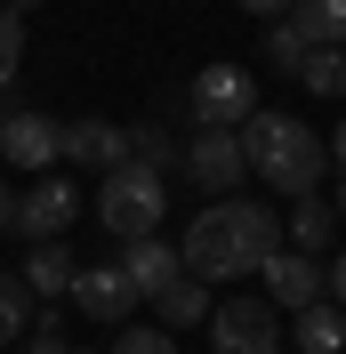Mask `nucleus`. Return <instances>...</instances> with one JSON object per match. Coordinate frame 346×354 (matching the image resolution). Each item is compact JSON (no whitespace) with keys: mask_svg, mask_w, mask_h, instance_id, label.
Here are the masks:
<instances>
[{"mask_svg":"<svg viewBox=\"0 0 346 354\" xmlns=\"http://www.w3.org/2000/svg\"><path fill=\"white\" fill-rule=\"evenodd\" d=\"M282 234L290 225L266 209V201H210L194 225H185V274H201V282H234V274H258L266 258L282 250Z\"/></svg>","mask_w":346,"mask_h":354,"instance_id":"1","label":"nucleus"},{"mask_svg":"<svg viewBox=\"0 0 346 354\" xmlns=\"http://www.w3.org/2000/svg\"><path fill=\"white\" fill-rule=\"evenodd\" d=\"M242 153H250V177L258 185H274V194H290V201H306V194H322V137L306 129L298 113H250L242 121Z\"/></svg>","mask_w":346,"mask_h":354,"instance_id":"2","label":"nucleus"},{"mask_svg":"<svg viewBox=\"0 0 346 354\" xmlns=\"http://www.w3.org/2000/svg\"><path fill=\"white\" fill-rule=\"evenodd\" d=\"M97 218H105L113 242H145V234H161V218H170V177L145 169V161L105 169V185H97Z\"/></svg>","mask_w":346,"mask_h":354,"instance_id":"3","label":"nucleus"},{"mask_svg":"<svg viewBox=\"0 0 346 354\" xmlns=\"http://www.w3.org/2000/svg\"><path fill=\"white\" fill-rule=\"evenodd\" d=\"M250 113H258V81H250L242 65L217 57V65L194 73V121H201V129H242Z\"/></svg>","mask_w":346,"mask_h":354,"instance_id":"4","label":"nucleus"},{"mask_svg":"<svg viewBox=\"0 0 346 354\" xmlns=\"http://www.w3.org/2000/svg\"><path fill=\"white\" fill-rule=\"evenodd\" d=\"M185 177H194L201 194H234L242 177H250V153H242V129H201L185 137Z\"/></svg>","mask_w":346,"mask_h":354,"instance_id":"5","label":"nucleus"},{"mask_svg":"<svg viewBox=\"0 0 346 354\" xmlns=\"http://www.w3.org/2000/svg\"><path fill=\"white\" fill-rule=\"evenodd\" d=\"M210 346L217 354H282V322L258 298H226V306L210 314Z\"/></svg>","mask_w":346,"mask_h":354,"instance_id":"6","label":"nucleus"},{"mask_svg":"<svg viewBox=\"0 0 346 354\" xmlns=\"http://www.w3.org/2000/svg\"><path fill=\"white\" fill-rule=\"evenodd\" d=\"M73 218H81L73 177H33V194L17 201V234H24V242H65Z\"/></svg>","mask_w":346,"mask_h":354,"instance_id":"7","label":"nucleus"},{"mask_svg":"<svg viewBox=\"0 0 346 354\" xmlns=\"http://www.w3.org/2000/svg\"><path fill=\"white\" fill-rule=\"evenodd\" d=\"M0 153H8V169L48 177L57 161H65V129H57L48 113H8V129H0Z\"/></svg>","mask_w":346,"mask_h":354,"instance_id":"8","label":"nucleus"},{"mask_svg":"<svg viewBox=\"0 0 346 354\" xmlns=\"http://www.w3.org/2000/svg\"><path fill=\"white\" fill-rule=\"evenodd\" d=\"M266 274V298H274V306H322V258H314V250H274V258L258 266Z\"/></svg>","mask_w":346,"mask_h":354,"instance_id":"9","label":"nucleus"},{"mask_svg":"<svg viewBox=\"0 0 346 354\" xmlns=\"http://www.w3.org/2000/svg\"><path fill=\"white\" fill-rule=\"evenodd\" d=\"M73 306H81L89 322H129V306H145V298H137V282L121 274V266H81Z\"/></svg>","mask_w":346,"mask_h":354,"instance_id":"10","label":"nucleus"},{"mask_svg":"<svg viewBox=\"0 0 346 354\" xmlns=\"http://www.w3.org/2000/svg\"><path fill=\"white\" fill-rule=\"evenodd\" d=\"M65 161L105 177V169H121V161H137V153H129V129H113V121L89 113V121H73V129H65Z\"/></svg>","mask_w":346,"mask_h":354,"instance_id":"11","label":"nucleus"},{"mask_svg":"<svg viewBox=\"0 0 346 354\" xmlns=\"http://www.w3.org/2000/svg\"><path fill=\"white\" fill-rule=\"evenodd\" d=\"M113 266L137 282V298H161V290L185 274V250H177V242H153V234H145V242H121V258H113Z\"/></svg>","mask_w":346,"mask_h":354,"instance_id":"12","label":"nucleus"},{"mask_svg":"<svg viewBox=\"0 0 346 354\" xmlns=\"http://www.w3.org/2000/svg\"><path fill=\"white\" fill-rule=\"evenodd\" d=\"M153 306H161V330H194V322H210V314H217V298H210V282H201V274H177Z\"/></svg>","mask_w":346,"mask_h":354,"instance_id":"13","label":"nucleus"},{"mask_svg":"<svg viewBox=\"0 0 346 354\" xmlns=\"http://www.w3.org/2000/svg\"><path fill=\"white\" fill-rule=\"evenodd\" d=\"M24 282L41 290V298H65L73 282H81V266H73L65 242H33V258H24Z\"/></svg>","mask_w":346,"mask_h":354,"instance_id":"14","label":"nucleus"},{"mask_svg":"<svg viewBox=\"0 0 346 354\" xmlns=\"http://www.w3.org/2000/svg\"><path fill=\"white\" fill-rule=\"evenodd\" d=\"M41 290L24 282V274H0V346H17V338H33V322H41V306H33Z\"/></svg>","mask_w":346,"mask_h":354,"instance_id":"15","label":"nucleus"},{"mask_svg":"<svg viewBox=\"0 0 346 354\" xmlns=\"http://www.w3.org/2000/svg\"><path fill=\"white\" fill-rule=\"evenodd\" d=\"M298 354H346V306H306L298 314Z\"/></svg>","mask_w":346,"mask_h":354,"instance_id":"16","label":"nucleus"},{"mask_svg":"<svg viewBox=\"0 0 346 354\" xmlns=\"http://www.w3.org/2000/svg\"><path fill=\"white\" fill-rule=\"evenodd\" d=\"M290 24H298L314 48H346V0H298Z\"/></svg>","mask_w":346,"mask_h":354,"instance_id":"17","label":"nucleus"},{"mask_svg":"<svg viewBox=\"0 0 346 354\" xmlns=\"http://www.w3.org/2000/svg\"><path fill=\"white\" fill-rule=\"evenodd\" d=\"M330 234H338V201L306 194L298 209H290V242H298V250H314V258H322V242H330Z\"/></svg>","mask_w":346,"mask_h":354,"instance_id":"18","label":"nucleus"},{"mask_svg":"<svg viewBox=\"0 0 346 354\" xmlns=\"http://www.w3.org/2000/svg\"><path fill=\"white\" fill-rule=\"evenodd\" d=\"M298 81L314 88V97H346V48H306Z\"/></svg>","mask_w":346,"mask_h":354,"instance_id":"19","label":"nucleus"},{"mask_svg":"<svg viewBox=\"0 0 346 354\" xmlns=\"http://www.w3.org/2000/svg\"><path fill=\"white\" fill-rule=\"evenodd\" d=\"M306 48H314V41H306L298 24L282 17V24H274V32H266V65H274V73H298V65H306Z\"/></svg>","mask_w":346,"mask_h":354,"instance_id":"20","label":"nucleus"},{"mask_svg":"<svg viewBox=\"0 0 346 354\" xmlns=\"http://www.w3.org/2000/svg\"><path fill=\"white\" fill-rule=\"evenodd\" d=\"M17 57H24V17H17V8H0V88L17 81Z\"/></svg>","mask_w":346,"mask_h":354,"instance_id":"21","label":"nucleus"},{"mask_svg":"<svg viewBox=\"0 0 346 354\" xmlns=\"http://www.w3.org/2000/svg\"><path fill=\"white\" fill-rule=\"evenodd\" d=\"M113 354H177V346H170V330H145V322H121Z\"/></svg>","mask_w":346,"mask_h":354,"instance_id":"22","label":"nucleus"},{"mask_svg":"<svg viewBox=\"0 0 346 354\" xmlns=\"http://www.w3.org/2000/svg\"><path fill=\"white\" fill-rule=\"evenodd\" d=\"M129 153L145 161V169H161V177H170V161H177V153H170V137H161V129H137V137H129Z\"/></svg>","mask_w":346,"mask_h":354,"instance_id":"23","label":"nucleus"},{"mask_svg":"<svg viewBox=\"0 0 346 354\" xmlns=\"http://www.w3.org/2000/svg\"><path fill=\"white\" fill-rule=\"evenodd\" d=\"M24 354H73V346H65V330H57V306H41V322H33Z\"/></svg>","mask_w":346,"mask_h":354,"instance_id":"24","label":"nucleus"},{"mask_svg":"<svg viewBox=\"0 0 346 354\" xmlns=\"http://www.w3.org/2000/svg\"><path fill=\"white\" fill-rule=\"evenodd\" d=\"M234 8H250V17H290L298 0H234Z\"/></svg>","mask_w":346,"mask_h":354,"instance_id":"25","label":"nucleus"},{"mask_svg":"<svg viewBox=\"0 0 346 354\" xmlns=\"http://www.w3.org/2000/svg\"><path fill=\"white\" fill-rule=\"evenodd\" d=\"M330 298H338V306H346V250H338V258H330Z\"/></svg>","mask_w":346,"mask_h":354,"instance_id":"26","label":"nucleus"},{"mask_svg":"<svg viewBox=\"0 0 346 354\" xmlns=\"http://www.w3.org/2000/svg\"><path fill=\"white\" fill-rule=\"evenodd\" d=\"M8 225H17V194H8V185H0V234H8Z\"/></svg>","mask_w":346,"mask_h":354,"instance_id":"27","label":"nucleus"},{"mask_svg":"<svg viewBox=\"0 0 346 354\" xmlns=\"http://www.w3.org/2000/svg\"><path fill=\"white\" fill-rule=\"evenodd\" d=\"M330 161H338V169H346V121H338V137H330Z\"/></svg>","mask_w":346,"mask_h":354,"instance_id":"28","label":"nucleus"},{"mask_svg":"<svg viewBox=\"0 0 346 354\" xmlns=\"http://www.w3.org/2000/svg\"><path fill=\"white\" fill-rule=\"evenodd\" d=\"M338 218H346V177H338Z\"/></svg>","mask_w":346,"mask_h":354,"instance_id":"29","label":"nucleus"},{"mask_svg":"<svg viewBox=\"0 0 346 354\" xmlns=\"http://www.w3.org/2000/svg\"><path fill=\"white\" fill-rule=\"evenodd\" d=\"M8 8H17V17H24V8H33V0H8Z\"/></svg>","mask_w":346,"mask_h":354,"instance_id":"30","label":"nucleus"},{"mask_svg":"<svg viewBox=\"0 0 346 354\" xmlns=\"http://www.w3.org/2000/svg\"><path fill=\"white\" fill-rule=\"evenodd\" d=\"M0 129H8V113H0Z\"/></svg>","mask_w":346,"mask_h":354,"instance_id":"31","label":"nucleus"},{"mask_svg":"<svg viewBox=\"0 0 346 354\" xmlns=\"http://www.w3.org/2000/svg\"><path fill=\"white\" fill-rule=\"evenodd\" d=\"M73 354H89V346H73Z\"/></svg>","mask_w":346,"mask_h":354,"instance_id":"32","label":"nucleus"}]
</instances>
